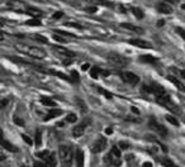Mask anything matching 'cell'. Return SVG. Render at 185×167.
<instances>
[{
  "mask_svg": "<svg viewBox=\"0 0 185 167\" xmlns=\"http://www.w3.org/2000/svg\"><path fill=\"white\" fill-rule=\"evenodd\" d=\"M15 48L29 57H33V58H38V60H43L46 57V52L39 47H34V46H27V45H22V43H18L15 45Z\"/></svg>",
  "mask_w": 185,
  "mask_h": 167,
  "instance_id": "cell-1",
  "label": "cell"
},
{
  "mask_svg": "<svg viewBox=\"0 0 185 167\" xmlns=\"http://www.w3.org/2000/svg\"><path fill=\"white\" fill-rule=\"evenodd\" d=\"M103 161L105 165H109V166H119L120 163V148L114 146L112 147L110 151L108 152V155H105Z\"/></svg>",
  "mask_w": 185,
  "mask_h": 167,
  "instance_id": "cell-2",
  "label": "cell"
},
{
  "mask_svg": "<svg viewBox=\"0 0 185 167\" xmlns=\"http://www.w3.org/2000/svg\"><path fill=\"white\" fill-rule=\"evenodd\" d=\"M106 60H108V62L110 65H113V66L117 68H123L130 63V60H128L127 57L119 55L117 52H109L108 56H106Z\"/></svg>",
  "mask_w": 185,
  "mask_h": 167,
  "instance_id": "cell-3",
  "label": "cell"
},
{
  "mask_svg": "<svg viewBox=\"0 0 185 167\" xmlns=\"http://www.w3.org/2000/svg\"><path fill=\"white\" fill-rule=\"evenodd\" d=\"M59 157L61 159V163L63 166H70L72 162L74 153H72V148L66 144H61L59 147Z\"/></svg>",
  "mask_w": 185,
  "mask_h": 167,
  "instance_id": "cell-4",
  "label": "cell"
},
{
  "mask_svg": "<svg viewBox=\"0 0 185 167\" xmlns=\"http://www.w3.org/2000/svg\"><path fill=\"white\" fill-rule=\"evenodd\" d=\"M6 8L17 13H27L28 5L22 0H8L6 2Z\"/></svg>",
  "mask_w": 185,
  "mask_h": 167,
  "instance_id": "cell-5",
  "label": "cell"
},
{
  "mask_svg": "<svg viewBox=\"0 0 185 167\" xmlns=\"http://www.w3.org/2000/svg\"><path fill=\"white\" fill-rule=\"evenodd\" d=\"M51 48H52V52H53L56 56H57V57L62 58V60H69V58H74V57H75V53L72 52V51H70V49H67V48H65V47H61V46H52Z\"/></svg>",
  "mask_w": 185,
  "mask_h": 167,
  "instance_id": "cell-6",
  "label": "cell"
},
{
  "mask_svg": "<svg viewBox=\"0 0 185 167\" xmlns=\"http://www.w3.org/2000/svg\"><path fill=\"white\" fill-rule=\"evenodd\" d=\"M106 144H108L106 138L103 135H99L91 144V152L92 153H100V152H103L106 148Z\"/></svg>",
  "mask_w": 185,
  "mask_h": 167,
  "instance_id": "cell-7",
  "label": "cell"
},
{
  "mask_svg": "<svg viewBox=\"0 0 185 167\" xmlns=\"http://www.w3.org/2000/svg\"><path fill=\"white\" fill-rule=\"evenodd\" d=\"M120 78H122L126 84L131 85V86H136V85H138V82H140V77H138L136 74L131 72V71L120 72Z\"/></svg>",
  "mask_w": 185,
  "mask_h": 167,
  "instance_id": "cell-8",
  "label": "cell"
},
{
  "mask_svg": "<svg viewBox=\"0 0 185 167\" xmlns=\"http://www.w3.org/2000/svg\"><path fill=\"white\" fill-rule=\"evenodd\" d=\"M150 128L152 130H155V132L157 133L160 137H162V138H166L167 134H169L166 127H163L161 123H159L155 118H151V120H150Z\"/></svg>",
  "mask_w": 185,
  "mask_h": 167,
  "instance_id": "cell-9",
  "label": "cell"
},
{
  "mask_svg": "<svg viewBox=\"0 0 185 167\" xmlns=\"http://www.w3.org/2000/svg\"><path fill=\"white\" fill-rule=\"evenodd\" d=\"M128 43L132 45V46H134V47H138V48H145V49L152 48V45L150 42L142 39V38H132V39L128 41Z\"/></svg>",
  "mask_w": 185,
  "mask_h": 167,
  "instance_id": "cell-10",
  "label": "cell"
},
{
  "mask_svg": "<svg viewBox=\"0 0 185 167\" xmlns=\"http://www.w3.org/2000/svg\"><path fill=\"white\" fill-rule=\"evenodd\" d=\"M120 28H123V29H126V31L133 32V33H137V34H142V33H143V29H142L141 27L131 24V23H120Z\"/></svg>",
  "mask_w": 185,
  "mask_h": 167,
  "instance_id": "cell-11",
  "label": "cell"
},
{
  "mask_svg": "<svg viewBox=\"0 0 185 167\" xmlns=\"http://www.w3.org/2000/svg\"><path fill=\"white\" fill-rule=\"evenodd\" d=\"M157 10L162 14H171L174 12L173 6L170 3H159L157 4Z\"/></svg>",
  "mask_w": 185,
  "mask_h": 167,
  "instance_id": "cell-12",
  "label": "cell"
},
{
  "mask_svg": "<svg viewBox=\"0 0 185 167\" xmlns=\"http://www.w3.org/2000/svg\"><path fill=\"white\" fill-rule=\"evenodd\" d=\"M170 82H173L174 85H175V88L177 89V90H180V91H183V92H185V85L180 81L177 77H175V76H173V75H169L167 77H166Z\"/></svg>",
  "mask_w": 185,
  "mask_h": 167,
  "instance_id": "cell-13",
  "label": "cell"
},
{
  "mask_svg": "<svg viewBox=\"0 0 185 167\" xmlns=\"http://www.w3.org/2000/svg\"><path fill=\"white\" fill-rule=\"evenodd\" d=\"M63 112L61 110V109H57V108H52L51 110H48V113L46 114V118L43 119L45 122H47V120H51V119H53V118H56V117H60V115L62 114Z\"/></svg>",
  "mask_w": 185,
  "mask_h": 167,
  "instance_id": "cell-14",
  "label": "cell"
},
{
  "mask_svg": "<svg viewBox=\"0 0 185 167\" xmlns=\"http://www.w3.org/2000/svg\"><path fill=\"white\" fill-rule=\"evenodd\" d=\"M85 128H86V122H84V123H81V124H79L77 127H75V128L72 129V134H74V137H76V138L82 137V134L85 133Z\"/></svg>",
  "mask_w": 185,
  "mask_h": 167,
  "instance_id": "cell-15",
  "label": "cell"
},
{
  "mask_svg": "<svg viewBox=\"0 0 185 167\" xmlns=\"http://www.w3.org/2000/svg\"><path fill=\"white\" fill-rule=\"evenodd\" d=\"M25 14H28V15H32L33 18H39V17L43 15V13H42L39 9L33 8V6H28V9H27V13H25Z\"/></svg>",
  "mask_w": 185,
  "mask_h": 167,
  "instance_id": "cell-16",
  "label": "cell"
},
{
  "mask_svg": "<svg viewBox=\"0 0 185 167\" xmlns=\"http://www.w3.org/2000/svg\"><path fill=\"white\" fill-rule=\"evenodd\" d=\"M140 61L141 62H146V63H152V65L157 63V58H155V57L151 56V55H142L140 57Z\"/></svg>",
  "mask_w": 185,
  "mask_h": 167,
  "instance_id": "cell-17",
  "label": "cell"
},
{
  "mask_svg": "<svg viewBox=\"0 0 185 167\" xmlns=\"http://www.w3.org/2000/svg\"><path fill=\"white\" fill-rule=\"evenodd\" d=\"M85 2H88L90 3L91 5H102V6H112L113 3L110 2H106V0H85Z\"/></svg>",
  "mask_w": 185,
  "mask_h": 167,
  "instance_id": "cell-18",
  "label": "cell"
},
{
  "mask_svg": "<svg viewBox=\"0 0 185 167\" xmlns=\"http://www.w3.org/2000/svg\"><path fill=\"white\" fill-rule=\"evenodd\" d=\"M2 146H3V148H5L6 151H9V152H13V153H15V152H18V148H17L15 146H13V144H12L10 142L5 141V139L2 141Z\"/></svg>",
  "mask_w": 185,
  "mask_h": 167,
  "instance_id": "cell-19",
  "label": "cell"
},
{
  "mask_svg": "<svg viewBox=\"0 0 185 167\" xmlns=\"http://www.w3.org/2000/svg\"><path fill=\"white\" fill-rule=\"evenodd\" d=\"M131 12L136 15V18L137 19H142L145 17V13H143V10H142L141 8H136V6H133V8H131Z\"/></svg>",
  "mask_w": 185,
  "mask_h": 167,
  "instance_id": "cell-20",
  "label": "cell"
},
{
  "mask_svg": "<svg viewBox=\"0 0 185 167\" xmlns=\"http://www.w3.org/2000/svg\"><path fill=\"white\" fill-rule=\"evenodd\" d=\"M103 72V70H100L98 66H92L91 68H90V76L92 77V78H98V76L100 75Z\"/></svg>",
  "mask_w": 185,
  "mask_h": 167,
  "instance_id": "cell-21",
  "label": "cell"
},
{
  "mask_svg": "<svg viewBox=\"0 0 185 167\" xmlns=\"http://www.w3.org/2000/svg\"><path fill=\"white\" fill-rule=\"evenodd\" d=\"M41 103L43 104V105H46V106H52V108H55L56 106V103L52 100V99H49V98H46V96H42L41 98Z\"/></svg>",
  "mask_w": 185,
  "mask_h": 167,
  "instance_id": "cell-22",
  "label": "cell"
},
{
  "mask_svg": "<svg viewBox=\"0 0 185 167\" xmlns=\"http://www.w3.org/2000/svg\"><path fill=\"white\" fill-rule=\"evenodd\" d=\"M76 162H77V166L84 165V153L81 149H77V152H76Z\"/></svg>",
  "mask_w": 185,
  "mask_h": 167,
  "instance_id": "cell-23",
  "label": "cell"
},
{
  "mask_svg": "<svg viewBox=\"0 0 185 167\" xmlns=\"http://www.w3.org/2000/svg\"><path fill=\"white\" fill-rule=\"evenodd\" d=\"M25 25H31V27H39L41 25V20L38 18H32L29 20L25 22Z\"/></svg>",
  "mask_w": 185,
  "mask_h": 167,
  "instance_id": "cell-24",
  "label": "cell"
},
{
  "mask_svg": "<svg viewBox=\"0 0 185 167\" xmlns=\"http://www.w3.org/2000/svg\"><path fill=\"white\" fill-rule=\"evenodd\" d=\"M165 118H166V120L170 123V124H173L174 127H179V120H177L175 117H173V115H169V114H167Z\"/></svg>",
  "mask_w": 185,
  "mask_h": 167,
  "instance_id": "cell-25",
  "label": "cell"
},
{
  "mask_svg": "<svg viewBox=\"0 0 185 167\" xmlns=\"http://www.w3.org/2000/svg\"><path fill=\"white\" fill-rule=\"evenodd\" d=\"M45 162H46V165L55 166V165H56V155H55V153H51L47 159H45Z\"/></svg>",
  "mask_w": 185,
  "mask_h": 167,
  "instance_id": "cell-26",
  "label": "cell"
},
{
  "mask_svg": "<svg viewBox=\"0 0 185 167\" xmlns=\"http://www.w3.org/2000/svg\"><path fill=\"white\" fill-rule=\"evenodd\" d=\"M49 155H51V152L47 151V149H45V151L38 152V153H37V157H39L41 159H47V158L49 157Z\"/></svg>",
  "mask_w": 185,
  "mask_h": 167,
  "instance_id": "cell-27",
  "label": "cell"
},
{
  "mask_svg": "<svg viewBox=\"0 0 185 167\" xmlns=\"http://www.w3.org/2000/svg\"><path fill=\"white\" fill-rule=\"evenodd\" d=\"M96 90H98V92L103 94V95H104L106 99H112V98H113V94L109 92V91H106V90H104L103 88H96Z\"/></svg>",
  "mask_w": 185,
  "mask_h": 167,
  "instance_id": "cell-28",
  "label": "cell"
},
{
  "mask_svg": "<svg viewBox=\"0 0 185 167\" xmlns=\"http://www.w3.org/2000/svg\"><path fill=\"white\" fill-rule=\"evenodd\" d=\"M76 120H77V117H76V114H74V113H70L67 117L65 118L66 123H75Z\"/></svg>",
  "mask_w": 185,
  "mask_h": 167,
  "instance_id": "cell-29",
  "label": "cell"
},
{
  "mask_svg": "<svg viewBox=\"0 0 185 167\" xmlns=\"http://www.w3.org/2000/svg\"><path fill=\"white\" fill-rule=\"evenodd\" d=\"M35 143H37V146H41V144H42L41 130H35Z\"/></svg>",
  "mask_w": 185,
  "mask_h": 167,
  "instance_id": "cell-30",
  "label": "cell"
},
{
  "mask_svg": "<svg viewBox=\"0 0 185 167\" xmlns=\"http://www.w3.org/2000/svg\"><path fill=\"white\" fill-rule=\"evenodd\" d=\"M56 34H61V35H65V37H75V35L72 34V33H69V32H63V31H60V29H57V31H53Z\"/></svg>",
  "mask_w": 185,
  "mask_h": 167,
  "instance_id": "cell-31",
  "label": "cell"
},
{
  "mask_svg": "<svg viewBox=\"0 0 185 167\" xmlns=\"http://www.w3.org/2000/svg\"><path fill=\"white\" fill-rule=\"evenodd\" d=\"M71 81H72V82H77V81H79V75H77V72L75 70L71 71Z\"/></svg>",
  "mask_w": 185,
  "mask_h": 167,
  "instance_id": "cell-32",
  "label": "cell"
},
{
  "mask_svg": "<svg viewBox=\"0 0 185 167\" xmlns=\"http://www.w3.org/2000/svg\"><path fill=\"white\" fill-rule=\"evenodd\" d=\"M175 32L185 41V29H183V28H179V27H177V28H175Z\"/></svg>",
  "mask_w": 185,
  "mask_h": 167,
  "instance_id": "cell-33",
  "label": "cell"
},
{
  "mask_svg": "<svg viewBox=\"0 0 185 167\" xmlns=\"http://www.w3.org/2000/svg\"><path fill=\"white\" fill-rule=\"evenodd\" d=\"M33 38L34 39H37V41H39V42H43V43H47V38H45V37H42L41 34H33Z\"/></svg>",
  "mask_w": 185,
  "mask_h": 167,
  "instance_id": "cell-34",
  "label": "cell"
},
{
  "mask_svg": "<svg viewBox=\"0 0 185 167\" xmlns=\"http://www.w3.org/2000/svg\"><path fill=\"white\" fill-rule=\"evenodd\" d=\"M118 147L120 148V149H127V148H130V143H127V142H119L118 143Z\"/></svg>",
  "mask_w": 185,
  "mask_h": 167,
  "instance_id": "cell-35",
  "label": "cell"
},
{
  "mask_svg": "<svg viewBox=\"0 0 185 167\" xmlns=\"http://www.w3.org/2000/svg\"><path fill=\"white\" fill-rule=\"evenodd\" d=\"M127 120H130V122H136V123H140V122H142V118H140L138 115H137V117H128V118H127Z\"/></svg>",
  "mask_w": 185,
  "mask_h": 167,
  "instance_id": "cell-36",
  "label": "cell"
},
{
  "mask_svg": "<svg viewBox=\"0 0 185 167\" xmlns=\"http://www.w3.org/2000/svg\"><path fill=\"white\" fill-rule=\"evenodd\" d=\"M65 25H67V27H74V28H77V29H84V27H81L80 24H77V23H66Z\"/></svg>",
  "mask_w": 185,
  "mask_h": 167,
  "instance_id": "cell-37",
  "label": "cell"
},
{
  "mask_svg": "<svg viewBox=\"0 0 185 167\" xmlns=\"http://www.w3.org/2000/svg\"><path fill=\"white\" fill-rule=\"evenodd\" d=\"M161 163H162L163 166H174V165H175L173 161H170V159H162Z\"/></svg>",
  "mask_w": 185,
  "mask_h": 167,
  "instance_id": "cell-38",
  "label": "cell"
},
{
  "mask_svg": "<svg viewBox=\"0 0 185 167\" xmlns=\"http://www.w3.org/2000/svg\"><path fill=\"white\" fill-rule=\"evenodd\" d=\"M86 10L89 13H95L98 10V6L96 5H90V6H88V8H86Z\"/></svg>",
  "mask_w": 185,
  "mask_h": 167,
  "instance_id": "cell-39",
  "label": "cell"
},
{
  "mask_svg": "<svg viewBox=\"0 0 185 167\" xmlns=\"http://www.w3.org/2000/svg\"><path fill=\"white\" fill-rule=\"evenodd\" d=\"M14 123H15V124H18V125H20V127H23L24 125V122L20 119V118H18V117H15L14 118Z\"/></svg>",
  "mask_w": 185,
  "mask_h": 167,
  "instance_id": "cell-40",
  "label": "cell"
},
{
  "mask_svg": "<svg viewBox=\"0 0 185 167\" xmlns=\"http://www.w3.org/2000/svg\"><path fill=\"white\" fill-rule=\"evenodd\" d=\"M62 15H63L62 12H56L52 15V19H60V18H62Z\"/></svg>",
  "mask_w": 185,
  "mask_h": 167,
  "instance_id": "cell-41",
  "label": "cell"
},
{
  "mask_svg": "<svg viewBox=\"0 0 185 167\" xmlns=\"http://www.w3.org/2000/svg\"><path fill=\"white\" fill-rule=\"evenodd\" d=\"M22 138H23V141L24 142H27L28 144H32V139L28 135H25V134H22Z\"/></svg>",
  "mask_w": 185,
  "mask_h": 167,
  "instance_id": "cell-42",
  "label": "cell"
},
{
  "mask_svg": "<svg viewBox=\"0 0 185 167\" xmlns=\"http://www.w3.org/2000/svg\"><path fill=\"white\" fill-rule=\"evenodd\" d=\"M53 38H55V41H57V42H66V39H65V38H61L60 35H57V34L53 35Z\"/></svg>",
  "mask_w": 185,
  "mask_h": 167,
  "instance_id": "cell-43",
  "label": "cell"
},
{
  "mask_svg": "<svg viewBox=\"0 0 185 167\" xmlns=\"http://www.w3.org/2000/svg\"><path fill=\"white\" fill-rule=\"evenodd\" d=\"M8 103H9L8 99H3V100H2V108H5L6 105H8Z\"/></svg>",
  "mask_w": 185,
  "mask_h": 167,
  "instance_id": "cell-44",
  "label": "cell"
},
{
  "mask_svg": "<svg viewBox=\"0 0 185 167\" xmlns=\"http://www.w3.org/2000/svg\"><path fill=\"white\" fill-rule=\"evenodd\" d=\"M89 66H90L89 63H85V65H82V67H81V68L85 71V70H88V68H89Z\"/></svg>",
  "mask_w": 185,
  "mask_h": 167,
  "instance_id": "cell-45",
  "label": "cell"
},
{
  "mask_svg": "<svg viewBox=\"0 0 185 167\" xmlns=\"http://www.w3.org/2000/svg\"><path fill=\"white\" fill-rule=\"evenodd\" d=\"M163 24H165V22H163V20H162V19H161V20H159V22H157V25H159V27H162V25H163Z\"/></svg>",
  "mask_w": 185,
  "mask_h": 167,
  "instance_id": "cell-46",
  "label": "cell"
},
{
  "mask_svg": "<svg viewBox=\"0 0 185 167\" xmlns=\"http://www.w3.org/2000/svg\"><path fill=\"white\" fill-rule=\"evenodd\" d=\"M105 133H106V134H112V133H113V130H112L110 128H106V129H105Z\"/></svg>",
  "mask_w": 185,
  "mask_h": 167,
  "instance_id": "cell-47",
  "label": "cell"
},
{
  "mask_svg": "<svg viewBox=\"0 0 185 167\" xmlns=\"http://www.w3.org/2000/svg\"><path fill=\"white\" fill-rule=\"evenodd\" d=\"M179 74H180V76H181L183 78H185V70H183V71H180V72H179Z\"/></svg>",
  "mask_w": 185,
  "mask_h": 167,
  "instance_id": "cell-48",
  "label": "cell"
},
{
  "mask_svg": "<svg viewBox=\"0 0 185 167\" xmlns=\"http://www.w3.org/2000/svg\"><path fill=\"white\" fill-rule=\"evenodd\" d=\"M143 166H152V163H151V162H145Z\"/></svg>",
  "mask_w": 185,
  "mask_h": 167,
  "instance_id": "cell-49",
  "label": "cell"
},
{
  "mask_svg": "<svg viewBox=\"0 0 185 167\" xmlns=\"http://www.w3.org/2000/svg\"><path fill=\"white\" fill-rule=\"evenodd\" d=\"M167 3H170V4H173V3H175V0H166Z\"/></svg>",
  "mask_w": 185,
  "mask_h": 167,
  "instance_id": "cell-50",
  "label": "cell"
},
{
  "mask_svg": "<svg viewBox=\"0 0 185 167\" xmlns=\"http://www.w3.org/2000/svg\"><path fill=\"white\" fill-rule=\"evenodd\" d=\"M181 8H183V9H185V4H183V5H181Z\"/></svg>",
  "mask_w": 185,
  "mask_h": 167,
  "instance_id": "cell-51",
  "label": "cell"
}]
</instances>
